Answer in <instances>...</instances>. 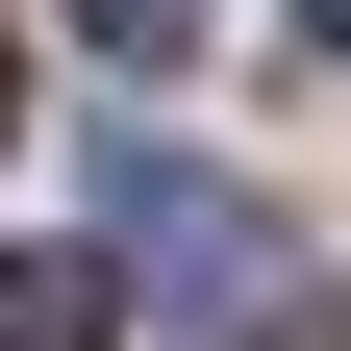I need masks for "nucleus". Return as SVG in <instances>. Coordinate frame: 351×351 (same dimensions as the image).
Returning <instances> with one entry per match:
<instances>
[{
  "instance_id": "nucleus-1",
  "label": "nucleus",
  "mask_w": 351,
  "mask_h": 351,
  "mask_svg": "<svg viewBox=\"0 0 351 351\" xmlns=\"http://www.w3.org/2000/svg\"><path fill=\"white\" fill-rule=\"evenodd\" d=\"M101 226H125V276H151L201 351H301V301H326V276H301V226H276V201H226L201 151H125Z\"/></svg>"
},
{
  "instance_id": "nucleus-2",
  "label": "nucleus",
  "mask_w": 351,
  "mask_h": 351,
  "mask_svg": "<svg viewBox=\"0 0 351 351\" xmlns=\"http://www.w3.org/2000/svg\"><path fill=\"white\" fill-rule=\"evenodd\" d=\"M0 351H125V276L101 251H0Z\"/></svg>"
},
{
  "instance_id": "nucleus-5",
  "label": "nucleus",
  "mask_w": 351,
  "mask_h": 351,
  "mask_svg": "<svg viewBox=\"0 0 351 351\" xmlns=\"http://www.w3.org/2000/svg\"><path fill=\"white\" fill-rule=\"evenodd\" d=\"M0 125H25V51H0Z\"/></svg>"
},
{
  "instance_id": "nucleus-3",
  "label": "nucleus",
  "mask_w": 351,
  "mask_h": 351,
  "mask_svg": "<svg viewBox=\"0 0 351 351\" xmlns=\"http://www.w3.org/2000/svg\"><path fill=\"white\" fill-rule=\"evenodd\" d=\"M101 51H125V75H176V51H201V0H101Z\"/></svg>"
},
{
  "instance_id": "nucleus-4",
  "label": "nucleus",
  "mask_w": 351,
  "mask_h": 351,
  "mask_svg": "<svg viewBox=\"0 0 351 351\" xmlns=\"http://www.w3.org/2000/svg\"><path fill=\"white\" fill-rule=\"evenodd\" d=\"M301 51H326V75H351V0H301Z\"/></svg>"
}]
</instances>
